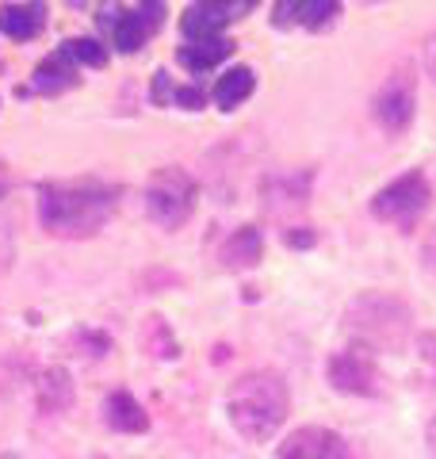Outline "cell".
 <instances>
[{
	"instance_id": "6da1fadb",
	"label": "cell",
	"mask_w": 436,
	"mask_h": 459,
	"mask_svg": "<svg viewBox=\"0 0 436 459\" xmlns=\"http://www.w3.org/2000/svg\"><path fill=\"white\" fill-rule=\"evenodd\" d=\"M119 207V188L104 180H54L39 188V219L54 238H92Z\"/></svg>"
},
{
	"instance_id": "7a4b0ae2",
	"label": "cell",
	"mask_w": 436,
	"mask_h": 459,
	"mask_svg": "<svg viewBox=\"0 0 436 459\" xmlns=\"http://www.w3.org/2000/svg\"><path fill=\"white\" fill-rule=\"evenodd\" d=\"M226 410L245 440L265 444L280 433V425L287 421V410H291L287 383L275 376V371H249V376H241L230 386Z\"/></svg>"
},
{
	"instance_id": "3957f363",
	"label": "cell",
	"mask_w": 436,
	"mask_h": 459,
	"mask_svg": "<svg viewBox=\"0 0 436 459\" xmlns=\"http://www.w3.org/2000/svg\"><path fill=\"white\" fill-rule=\"evenodd\" d=\"M410 322L414 314L402 303L398 295H383V291H368L348 307V333L360 341V349H375V352H398L410 341Z\"/></svg>"
},
{
	"instance_id": "277c9868",
	"label": "cell",
	"mask_w": 436,
	"mask_h": 459,
	"mask_svg": "<svg viewBox=\"0 0 436 459\" xmlns=\"http://www.w3.org/2000/svg\"><path fill=\"white\" fill-rule=\"evenodd\" d=\"M145 211L165 230H180L196 211V180L184 169H157L145 184Z\"/></svg>"
},
{
	"instance_id": "5b68a950",
	"label": "cell",
	"mask_w": 436,
	"mask_h": 459,
	"mask_svg": "<svg viewBox=\"0 0 436 459\" xmlns=\"http://www.w3.org/2000/svg\"><path fill=\"white\" fill-rule=\"evenodd\" d=\"M429 204H432V188H429L425 172H405V177L390 180L387 188L371 199V214L390 226H398L402 234H410L421 214L429 211Z\"/></svg>"
},
{
	"instance_id": "8992f818",
	"label": "cell",
	"mask_w": 436,
	"mask_h": 459,
	"mask_svg": "<svg viewBox=\"0 0 436 459\" xmlns=\"http://www.w3.org/2000/svg\"><path fill=\"white\" fill-rule=\"evenodd\" d=\"M414 108H417L414 77L405 74V69H398V74H395V77H387V84H383L379 92H375L371 115H375V123H379L383 131L398 134V131H405V126H410Z\"/></svg>"
},
{
	"instance_id": "52a82bcc",
	"label": "cell",
	"mask_w": 436,
	"mask_h": 459,
	"mask_svg": "<svg viewBox=\"0 0 436 459\" xmlns=\"http://www.w3.org/2000/svg\"><path fill=\"white\" fill-rule=\"evenodd\" d=\"M329 383L337 386L341 394H360V398L379 394V371H375V360L368 356V349H348V352L333 356Z\"/></svg>"
},
{
	"instance_id": "ba28073f",
	"label": "cell",
	"mask_w": 436,
	"mask_h": 459,
	"mask_svg": "<svg viewBox=\"0 0 436 459\" xmlns=\"http://www.w3.org/2000/svg\"><path fill=\"white\" fill-rule=\"evenodd\" d=\"M275 459H353V455H348L344 437H337L333 429L307 425V429H295V433L280 444Z\"/></svg>"
},
{
	"instance_id": "9c48e42d",
	"label": "cell",
	"mask_w": 436,
	"mask_h": 459,
	"mask_svg": "<svg viewBox=\"0 0 436 459\" xmlns=\"http://www.w3.org/2000/svg\"><path fill=\"white\" fill-rule=\"evenodd\" d=\"M165 23V0H138L135 12H123L119 27H115V50L135 54L153 39V31Z\"/></svg>"
},
{
	"instance_id": "30bf717a",
	"label": "cell",
	"mask_w": 436,
	"mask_h": 459,
	"mask_svg": "<svg viewBox=\"0 0 436 459\" xmlns=\"http://www.w3.org/2000/svg\"><path fill=\"white\" fill-rule=\"evenodd\" d=\"M81 81L77 74V62L65 54V47H57L50 57H42L39 69H35V77H31V92H42V96H57V92H65L73 89V84Z\"/></svg>"
},
{
	"instance_id": "8fae6325",
	"label": "cell",
	"mask_w": 436,
	"mask_h": 459,
	"mask_svg": "<svg viewBox=\"0 0 436 459\" xmlns=\"http://www.w3.org/2000/svg\"><path fill=\"white\" fill-rule=\"evenodd\" d=\"M260 253H265V238H260V230L257 226H241L222 241V253L218 256H222L226 268L245 272V268H253L260 261Z\"/></svg>"
},
{
	"instance_id": "7c38bea8",
	"label": "cell",
	"mask_w": 436,
	"mask_h": 459,
	"mask_svg": "<svg viewBox=\"0 0 436 459\" xmlns=\"http://www.w3.org/2000/svg\"><path fill=\"white\" fill-rule=\"evenodd\" d=\"M47 27V8L42 4H4L0 8V31L16 42L35 39Z\"/></svg>"
},
{
	"instance_id": "4fadbf2b",
	"label": "cell",
	"mask_w": 436,
	"mask_h": 459,
	"mask_svg": "<svg viewBox=\"0 0 436 459\" xmlns=\"http://www.w3.org/2000/svg\"><path fill=\"white\" fill-rule=\"evenodd\" d=\"M234 16V12H226V8H214V4H192V8H184V16H180V31L184 39H192V42H203V39H218V31L226 27V20Z\"/></svg>"
},
{
	"instance_id": "5bb4252c",
	"label": "cell",
	"mask_w": 436,
	"mask_h": 459,
	"mask_svg": "<svg viewBox=\"0 0 436 459\" xmlns=\"http://www.w3.org/2000/svg\"><path fill=\"white\" fill-rule=\"evenodd\" d=\"M230 54H234V42H226L222 35H218V39H203V42H187V47H180L177 62L187 69V74H207V69H214L218 62H226Z\"/></svg>"
},
{
	"instance_id": "9a60e30c",
	"label": "cell",
	"mask_w": 436,
	"mask_h": 459,
	"mask_svg": "<svg viewBox=\"0 0 436 459\" xmlns=\"http://www.w3.org/2000/svg\"><path fill=\"white\" fill-rule=\"evenodd\" d=\"M104 421H108L111 429H119V433H145V429H150V418H145V410H142L126 391L108 394V402H104Z\"/></svg>"
},
{
	"instance_id": "2e32d148",
	"label": "cell",
	"mask_w": 436,
	"mask_h": 459,
	"mask_svg": "<svg viewBox=\"0 0 436 459\" xmlns=\"http://www.w3.org/2000/svg\"><path fill=\"white\" fill-rule=\"evenodd\" d=\"M253 84H257V77H253V69H249V65L226 69V74L218 77V84H214V104L222 108V111H234L241 100H249V96H253Z\"/></svg>"
},
{
	"instance_id": "e0dca14e",
	"label": "cell",
	"mask_w": 436,
	"mask_h": 459,
	"mask_svg": "<svg viewBox=\"0 0 436 459\" xmlns=\"http://www.w3.org/2000/svg\"><path fill=\"white\" fill-rule=\"evenodd\" d=\"M69 394H73V386H69V376L62 368H50L47 371V379H42V410H62L65 402H69Z\"/></svg>"
},
{
	"instance_id": "ac0fdd59",
	"label": "cell",
	"mask_w": 436,
	"mask_h": 459,
	"mask_svg": "<svg viewBox=\"0 0 436 459\" xmlns=\"http://www.w3.org/2000/svg\"><path fill=\"white\" fill-rule=\"evenodd\" d=\"M62 47L77 65H89V69L108 65V47H100L96 39H69V42H62Z\"/></svg>"
},
{
	"instance_id": "d6986e66",
	"label": "cell",
	"mask_w": 436,
	"mask_h": 459,
	"mask_svg": "<svg viewBox=\"0 0 436 459\" xmlns=\"http://www.w3.org/2000/svg\"><path fill=\"white\" fill-rule=\"evenodd\" d=\"M142 341L150 344L153 356H161V360H177V356H180L177 341H172V333L165 329V322H161V318H150V322H145V333H142Z\"/></svg>"
},
{
	"instance_id": "ffe728a7",
	"label": "cell",
	"mask_w": 436,
	"mask_h": 459,
	"mask_svg": "<svg viewBox=\"0 0 436 459\" xmlns=\"http://www.w3.org/2000/svg\"><path fill=\"white\" fill-rule=\"evenodd\" d=\"M341 16V0H310L307 4V16H302V27L307 31H329Z\"/></svg>"
},
{
	"instance_id": "44dd1931",
	"label": "cell",
	"mask_w": 436,
	"mask_h": 459,
	"mask_svg": "<svg viewBox=\"0 0 436 459\" xmlns=\"http://www.w3.org/2000/svg\"><path fill=\"white\" fill-rule=\"evenodd\" d=\"M307 4H310V0H275V4H272V23L280 27V31L302 23V16H307Z\"/></svg>"
},
{
	"instance_id": "7402d4cb",
	"label": "cell",
	"mask_w": 436,
	"mask_h": 459,
	"mask_svg": "<svg viewBox=\"0 0 436 459\" xmlns=\"http://www.w3.org/2000/svg\"><path fill=\"white\" fill-rule=\"evenodd\" d=\"M172 96H177V89H172V77L165 74V69H157V74H153V104L165 108V104H172Z\"/></svg>"
},
{
	"instance_id": "603a6c76",
	"label": "cell",
	"mask_w": 436,
	"mask_h": 459,
	"mask_svg": "<svg viewBox=\"0 0 436 459\" xmlns=\"http://www.w3.org/2000/svg\"><path fill=\"white\" fill-rule=\"evenodd\" d=\"M119 20H123V4L119 0H104V4H100V27H104L108 35H115Z\"/></svg>"
},
{
	"instance_id": "cb8c5ba5",
	"label": "cell",
	"mask_w": 436,
	"mask_h": 459,
	"mask_svg": "<svg viewBox=\"0 0 436 459\" xmlns=\"http://www.w3.org/2000/svg\"><path fill=\"white\" fill-rule=\"evenodd\" d=\"M177 104L184 108V111H199L203 104H207V96H203V89H192V84H184V89H177Z\"/></svg>"
},
{
	"instance_id": "d4e9b609",
	"label": "cell",
	"mask_w": 436,
	"mask_h": 459,
	"mask_svg": "<svg viewBox=\"0 0 436 459\" xmlns=\"http://www.w3.org/2000/svg\"><path fill=\"white\" fill-rule=\"evenodd\" d=\"M287 246L310 249V246H314V234H310V230H291V234H287Z\"/></svg>"
},
{
	"instance_id": "484cf974",
	"label": "cell",
	"mask_w": 436,
	"mask_h": 459,
	"mask_svg": "<svg viewBox=\"0 0 436 459\" xmlns=\"http://www.w3.org/2000/svg\"><path fill=\"white\" fill-rule=\"evenodd\" d=\"M421 256H425V268L436 272V230L425 238V246H421Z\"/></svg>"
},
{
	"instance_id": "4316f807",
	"label": "cell",
	"mask_w": 436,
	"mask_h": 459,
	"mask_svg": "<svg viewBox=\"0 0 436 459\" xmlns=\"http://www.w3.org/2000/svg\"><path fill=\"white\" fill-rule=\"evenodd\" d=\"M8 188H12V177H8V172H4V165H0V199H4V195H8Z\"/></svg>"
},
{
	"instance_id": "83f0119b",
	"label": "cell",
	"mask_w": 436,
	"mask_h": 459,
	"mask_svg": "<svg viewBox=\"0 0 436 459\" xmlns=\"http://www.w3.org/2000/svg\"><path fill=\"white\" fill-rule=\"evenodd\" d=\"M203 4H214V8H226V12H238L234 0H203Z\"/></svg>"
},
{
	"instance_id": "f1b7e54d",
	"label": "cell",
	"mask_w": 436,
	"mask_h": 459,
	"mask_svg": "<svg viewBox=\"0 0 436 459\" xmlns=\"http://www.w3.org/2000/svg\"><path fill=\"white\" fill-rule=\"evenodd\" d=\"M429 74L436 77V39L429 42Z\"/></svg>"
},
{
	"instance_id": "f546056e",
	"label": "cell",
	"mask_w": 436,
	"mask_h": 459,
	"mask_svg": "<svg viewBox=\"0 0 436 459\" xmlns=\"http://www.w3.org/2000/svg\"><path fill=\"white\" fill-rule=\"evenodd\" d=\"M425 437H429V448H432V455H436V418L429 421V433H425Z\"/></svg>"
}]
</instances>
